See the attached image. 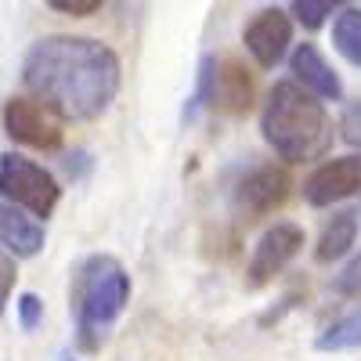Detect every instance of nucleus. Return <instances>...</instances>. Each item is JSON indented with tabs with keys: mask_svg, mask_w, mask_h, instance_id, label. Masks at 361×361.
Segmentation results:
<instances>
[{
	"mask_svg": "<svg viewBox=\"0 0 361 361\" xmlns=\"http://www.w3.org/2000/svg\"><path fill=\"white\" fill-rule=\"evenodd\" d=\"M314 347L318 350H357L361 347V307L357 311H350V314H343V318H336L329 329H322V336L314 340Z\"/></svg>",
	"mask_w": 361,
	"mask_h": 361,
	"instance_id": "nucleus-14",
	"label": "nucleus"
},
{
	"mask_svg": "<svg viewBox=\"0 0 361 361\" xmlns=\"http://www.w3.org/2000/svg\"><path fill=\"white\" fill-rule=\"evenodd\" d=\"M130 304V275L109 253L87 257L73 282V311H76V340L83 350H98L123 307Z\"/></svg>",
	"mask_w": 361,
	"mask_h": 361,
	"instance_id": "nucleus-3",
	"label": "nucleus"
},
{
	"mask_svg": "<svg viewBox=\"0 0 361 361\" xmlns=\"http://www.w3.org/2000/svg\"><path fill=\"white\" fill-rule=\"evenodd\" d=\"M22 83L58 119H98L119 94V58L90 37H44L25 54Z\"/></svg>",
	"mask_w": 361,
	"mask_h": 361,
	"instance_id": "nucleus-1",
	"label": "nucleus"
},
{
	"mask_svg": "<svg viewBox=\"0 0 361 361\" xmlns=\"http://www.w3.org/2000/svg\"><path fill=\"white\" fill-rule=\"evenodd\" d=\"M0 246L11 250L15 257H37L44 250V228L22 217L15 206L0 202Z\"/></svg>",
	"mask_w": 361,
	"mask_h": 361,
	"instance_id": "nucleus-12",
	"label": "nucleus"
},
{
	"mask_svg": "<svg viewBox=\"0 0 361 361\" xmlns=\"http://www.w3.org/2000/svg\"><path fill=\"white\" fill-rule=\"evenodd\" d=\"M340 137H343L347 145L361 148V102L343 109V116H340Z\"/></svg>",
	"mask_w": 361,
	"mask_h": 361,
	"instance_id": "nucleus-19",
	"label": "nucleus"
},
{
	"mask_svg": "<svg viewBox=\"0 0 361 361\" xmlns=\"http://www.w3.org/2000/svg\"><path fill=\"white\" fill-rule=\"evenodd\" d=\"M333 44L350 66L361 69V8H343L333 22Z\"/></svg>",
	"mask_w": 361,
	"mask_h": 361,
	"instance_id": "nucleus-15",
	"label": "nucleus"
},
{
	"mask_svg": "<svg viewBox=\"0 0 361 361\" xmlns=\"http://www.w3.org/2000/svg\"><path fill=\"white\" fill-rule=\"evenodd\" d=\"M289 73L314 98H329V102L343 98V83H340L336 69L325 62L314 44H296V51L289 54Z\"/></svg>",
	"mask_w": 361,
	"mask_h": 361,
	"instance_id": "nucleus-11",
	"label": "nucleus"
},
{
	"mask_svg": "<svg viewBox=\"0 0 361 361\" xmlns=\"http://www.w3.org/2000/svg\"><path fill=\"white\" fill-rule=\"evenodd\" d=\"M15 279H18V271H15V260L8 253H0V314H4L8 307V296L15 289Z\"/></svg>",
	"mask_w": 361,
	"mask_h": 361,
	"instance_id": "nucleus-20",
	"label": "nucleus"
},
{
	"mask_svg": "<svg viewBox=\"0 0 361 361\" xmlns=\"http://www.w3.org/2000/svg\"><path fill=\"white\" fill-rule=\"evenodd\" d=\"M54 11H66L73 18H83V15H94L102 11V0H51Z\"/></svg>",
	"mask_w": 361,
	"mask_h": 361,
	"instance_id": "nucleus-21",
	"label": "nucleus"
},
{
	"mask_svg": "<svg viewBox=\"0 0 361 361\" xmlns=\"http://www.w3.org/2000/svg\"><path fill=\"white\" fill-rule=\"evenodd\" d=\"M333 289L340 296H361V253L350 257L343 267H340V275L333 279Z\"/></svg>",
	"mask_w": 361,
	"mask_h": 361,
	"instance_id": "nucleus-17",
	"label": "nucleus"
},
{
	"mask_svg": "<svg viewBox=\"0 0 361 361\" xmlns=\"http://www.w3.org/2000/svg\"><path fill=\"white\" fill-rule=\"evenodd\" d=\"M357 192H361V152L322 163L304 185V199L311 206H333V202L350 199Z\"/></svg>",
	"mask_w": 361,
	"mask_h": 361,
	"instance_id": "nucleus-9",
	"label": "nucleus"
},
{
	"mask_svg": "<svg viewBox=\"0 0 361 361\" xmlns=\"http://www.w3.org/2000/svg\"><path fill=\"white\" fill-rule=\"evenodd\" d=\"M18 322H22V329L29 333V329H37L40 325V318H44V300L37 296V293H22L18 296Z\"/></svg>",
	"mask_w": 361,
	"mask_h": 361,
	"instance_id": "nucleus-18",
	"label": "nucleus"
},
{
	"mask_svg": "<svg viewBox=\"0 0 361 361\" xmlns=\"http://www.w3.org/2000/svg\"><path fill=\"white\" fill-rule=\"evenodd\" d=\"M243 44H246V51L253 54V62H257L260 69H275L282 58H286L289 44H293V22H289V15H286L282 8L260 11V15L246 25Z\"/></svg>",
	"mask_w": 361,
	"mask_h": 361,
	"instance_id": "nucleus-8",
	"label": "nucleus"
},
{
	"mask_svg": "<svg viewBox=\"0 0 361 361\" xmlns=\"http://www.w3.org/2000/svg\"><path fill=\"white\" fill-rule=\"evenodd\" d=\"M354 238H357V214L354 209H340V214H333V221L325 224L318 246H314V260H322V264L340 260L354 246Z\"/></svg>",
	"mask_w": 361,
	"mask_h": 361,
	"instance_id": "nucleus-13",
	"label": "nucleus"
},
{
	"mask_svg": "<svg viewBox=\"0 0 361 361\" xmlns=\"http://www.w3.org/2000/svg\"><path fill=\"white\" fill-rule=\"evenodd\" d=\"M0 195L11 206L29 209L33 217H51L58 199H62V188H58V180L44 166L8 152V156H0Z\"/></svg>",
	"mask_w": 361,
	"mask_h": 361,
	"instance_id": "nucleus-4",
	"label": "nucleus"
},
{
	"mask_svg": "<svg viewBox=\"0 0 361 361\" xmlns=\"http://www.w3.org/2000/svg\"><path fill=\"white\" fill-rule=\"evenodd\" d=\"M304 250V228L293 224V221H279L271 224L253 246V260H250V282L253 286H264L279 275V271H286L296 253Z\"/></svg>",
	"mask_w": 361,
	"mask_h": 361,
	"instance_id": "nucleus-6",
	"label": "nucleus"
},
{
	"mask_svg": "<svg viewBox=\"0 0 361 361\" xmlns=\"http://www.w3.org/2000/svg\"><path fill=\"white\" fill-rule=\"evenodd\" d=\"M333 11H336L333 0H296V4H293V15L304 22L307 29H318Z\"/></svg>",
	"mask_w": 361,
	"mask_h": 361,
	"instance_id": "nucleus-16",
	"label": "nucleus"
},
{
	"mask_svg": "<svg viewBox=\"0 0 361 361\" xmlns=\"http://www.w3.org/2000/svg\"><path fill=\"white\" fill-rule=\"evenodd\" d=\"M289 188H293L289 173L275 163H267V166L250 170L238 180L235 206H238V214H246V221H257V217H267L275 209H282V202L289 199Z\"/></svg>",
	"mask_w": 361,
	"mask_h": 361,
	"instance_id": "nucleus-7",
	"label": "nucleus"
},
{
	"mask_svg": "<svg viewBox=\"0 0 361 361\" xmlns=\"http://www.w3.org/2000/svg\"><path fill=\"white\" fill-rule=\"evenodd\" d=\"M4 130L40 152H54L62 145V119L33 98H11L4 105Z\"/></svg>",
	"mask_w": 361,
	"mask_h": 361,
	"instance_id": "nucleus-5",
	"label": "nucleus"
},
{
	"mask_svg": "<svg viewBox=\"0 0 361 361\" xmlns=\"http://www.w3.org/2000/svg\"><path fill=\"white\" fill-rule=\"evenodd\" d=\"M209 105L224 116H246L253 109V76L238 58H224L214 69V90Z\"/></svg>",
	"mask_w": 361,
	"mask_h": 361,
	"instance_id": "nucleus-10",
	"label": "nucleus"
},
{
	"mask_svg": "<svg viewBox=\"0 0 361 361\" xmlns=\"http://www.w3.org/2000/svg\"><path fill=\"white\" fill-rule=\"evenodd\" d=\"M264 141L275 148L286 163H311L329 152L333 123L314 94H307L296 80H279L267 94L260 116Z\"/></svg>",
	"mask_w": 361,
	"mask_h": 361,
	"instance_id": "nucleus-2",
	"label": "nucleus"
}]
</instances>
